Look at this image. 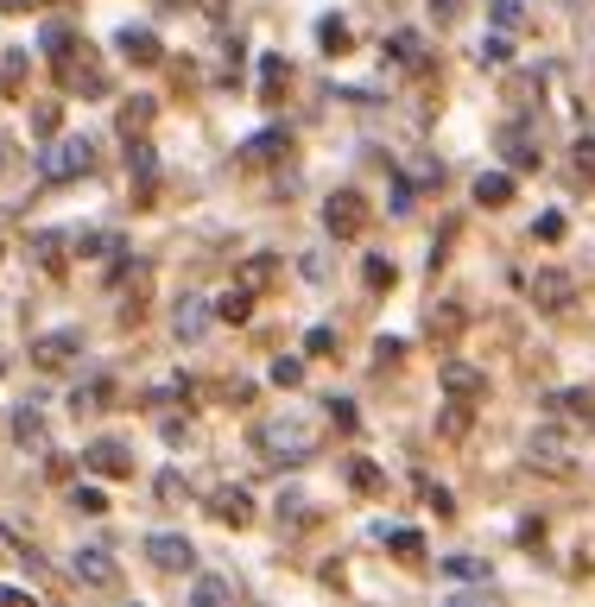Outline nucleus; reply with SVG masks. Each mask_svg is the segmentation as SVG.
Here are the masks:
<instances>
[{"instance_id":"nucleus-1","label":"nucleus","mask_w":595,"mask_h":607,"mask_svg":"<svg viewBox=\"0 0 595 607\" xmlns=\"http://www.w3.org/2000/svg\"><path fill=\"white\" fill-rule=\"evenodd\" d=\"M51 70H58L64 89H89V96H101V89H108V77L96 70V51H89V39H77V32H70V39L51 51Z\"/></svg>"},{"instance_id":"nucleus-2","label":"nucleus","mask_w":595,"mask_h":607,"mask_svg":"<svg viewBox=\"0 0 595 607\" xmlns=\"http://www.w3.org/2000/svg\"><path fill=\"white\" fill-rule=\"evenodd\" d=\"M254 450L266 456V462H304L318 443H311V431H304L298 418H273V424H260L254 431Z\"/></svg>"},{"instance_id":"nucleus-3","label":"nucleus","mask_w":595,"mask_h":607,"mask_svg":"<svg viewBox=\"0 0 595 607\" xmlns=\"http://www.w3.org/2000/svg\"><path fill=\"white\" fill-rule=\"evenodd\" d=\"M89 165H96V146H89L82 134H70V139H58L51 153H39V177L45 184H70V177H82Z\"/></svg>"},{"instance_id":"nucleus-4","label":"nucleus","mask_w":595,"mask_h":607,"mask_svg":"<svg viewBox=\"0 0 595 607\" xmlns=\"http://www.w3.org/2000/svg\"><path fill=\"white\" fill-rule=\"evenodd\" d=\"M368 222H374V209H368V196L361 190H336L330 203H323V228L336 241H361L368 235Z\"/></svg>"},{"instance_id":"nucleus-5","label":"nucleus","mask_w":595,"mask_h":607,"mask_svg":"<svg viewBox=\"0 0 595 607\" xmlns=\"http://www.w3.org/2000/svg\"><path fill=\"white\" fill-rule=\"evenodd\" d=\"M146 557H153V569H165V576H191V569H197V545H191L184 531H153V538H146Z\"/></svg>"},{"instance_id":"nucleus-6","label":"nucleus","mask_w":595,"mask_h":607,"mask_svg":"<svg viewBox=\"0 0 595 607\" xmlns=\"http://www.w3.org/2000/svg\"><path fill=\"white\" fill-rule=\"evenodd\" d=\"M82 354V330H45L39 342H32V368L45 373H64L70 361Z\"/></svg>"},{"instance_id":"nucleus-7","label":"nucleus","mask_w":595,"mask_h":607,"mask_svg":"<svg viewBox=\"0 0 595 607\" xmlns=\"http://www.w3.org/2000/svg\"><path fill=\"white\" fill-rule=\"evenodd\" d=\"M82 469L101 474V481H127V474H134V450H127V443H115V437H101V443H89V450H82Z\"/></svg>"},{"instance_id":"nucleus-8","label":"nucleus","mask_w":595,"mask_h":607,"mask_svg":"<svg viewBox=\"0 0 595 607\" xmlns=\"http://www.w3.org/2000/svg\"><path fill=\"white\" fill-rule=\"evenodd\" d=\"M70 576H77L82 588H120V564L101 545H82L77 557H70Z\"/></svg>"},{"instance_id":"nucleus-9","label":"nucleus","mask_w":595,"mask_h":607,"mask_svg":"<svg viewBox=\"0 0 595 607\" xmlns=\"http://www.w3.org/2000/svg\"><path fill=\"white\" fill-rule=\"evenodd\" d=\"M533 304L538 311H570L576 304V273H557V266L533 273Z\"/></svg>"},{"instance_id":"nucleus-10","label":"nucleus","mask_w":595,"mask_h":607,"mask_svg":"<svg viewBox=\"0 0 595 607\" xmlns=\"http://www.w3.org/2000/svg\"><path fill=\"white\" fill-rule=\"evenodd\" d=\"M120 58L127 63H139V70H153V63L165 58V45H159V32H153V26H120Z\"/></svg>"},{"instance_id":"nucleus-11","label":"nucleus","mask_w":595,"mask_h":607,"mask_svg":"<svg viewBox=\"0 0 595 607\" xmlns=\"http://www.w3.org/2000/svg\"><path fill=\"white\" fill-rule=\"evenodd\" d=\"M437 386L450 392V399H462V405H469V399H481V392H488V373H481V368H469V361H443Z\"/></svg>"},{"instance_id":"nucleus-12","label":"nucleus","mask_w":595,"mask_h":607,"mask_svg":"<svg viewBox=\"0 0 595 607\" xmlns=\"http://www.w3.org/2000/svg\"><path fill=\"white\" fill-rule=\"evenodd\" d=\"M209 519H222V526H247L254 519V500H247V488H216L209 493Z\"/></svg>"},{"instance_id":"nucleus-13","label":"nucleus","mask_w":595,"mask_h":607,"mask_svg":"<svg viewBox=\"0 0 595 607\" xmlns=\"http://www.w3.org/2000/svg\"><path fill=\"white\" fill-rule=\"evenodd\" d=\"M209 316H216V304H203V297H178V311H172L178 342H197V335L209 330Z\"/></svg>"},{"instance_id":"nucleus-14","label":"nucleus","mask_w":595,"mask_h":607,"mask_svg":"<svg viewBox=\"0 0 595 607\" xmlns=\"http://www.w3.org/2000/svg\"><path fill=\"white\" fill-rule=\"evenodd\" d=\"M476 203L481 209H507V203H514V172H481L476 177Z\"/></svg>"},{"instance_id":"nucleus-15","label":"nucleus","mask_w":595,"mask_h":607,"mask_svg":"<svg viewBox=\"0 0 595 607\" xmlns=\"http://www.w3.org/2000/svg\"><path fill=\"white\" fill-rule=\"evenodd\" d=\"M70 247H77V254H89V260H115V254H127V241H120L115 228H82Z\"/></svg>"},{"instance_id":"nucleus-16","label":"nucleus","mask_w":595,"mask_h":607,"mask_svg":"<svg viewBox=\"0 0 595 607\" xmlns=\"http://www.w3.org/2000/svg\"><path fill=\"white\" fill-rule=\"evenodd\" d=\"M108 405H115V380H108V373L70 392V412H77V418H82V412H108Z\"/></svg>"},{"instance_id":"nucleus-17","label":"nucleus","mask_w":595,"mask_h":607,"mask_svg":"<svg viewBox=\"0 0 595 607\" xmlns=\"http://www.w3.org/2000/svg\"><path fill=\"white\" fill-rule=\"evenodd\" d=\"M127 172L139 177V196H153V177H159V158H153V146H146V139H127Z\"/></svg>"},{"instance_id":"nucleus-18","label":"nucleus","mask_w":595,"mask_h":607,"mask_svg":"<svg viewBox=\"0 0 595 607\" xmlns=\"http://www.w3.org/2000/svg\"><path fill=\"white\" fill-rule=\"evenodd\" d=\"M115 127H120V134H127V139H139V134H146V127H153V101H146V96H134V101H120V115H115Z\"/></svg>"},{"instance_id":"nucleus-19","label":"nucleus","mask_w":595,"mask_h":607,"mask_svg":"<svg viewBox=\"0 0 595 607\" xmlns=\"http://www.w3.org/2000/svg\"><path fill=\"white\" fill-rule=\"evenodd\" d=\"M500 146H507V158H514V172H533V165H538V146H533V134H526V127H507V134H500Z\"/></svg>"},{"instance_id":"nucleus-20","label":"nucleus","mask_w":595,"mask_h":607,"mask_svg":"<svg viewBox=\"0 0 595 607\" xmlns=\"http://www.w3.org/2000/svg\"><path fill=\"white\" fill-rule=\"evenodd\" d=\"M13 443H20V450H45V418L32 412V405L13 412Z\"/></svg>"},{"instance_id":"nucleus-21","label":"nucleus","mask_w":595,"mask_h":607,"mask_svg":"<svg viewBox=\"0 0 595 607\" xmlns=\"http://www.w3.org/2000/svg\"><path fill=\"white\" fill-rule=\"evenodd\" d=\"M247 311H254V292H247V285L216 297V323H247Z\"/></svg>"},{"instance_id":"nucleus-22","label":"nucleus","mask_w":595,"mask_h":607,"mask_svg":"<svg viewBox=\"0 0 595 607\" xmlns=\"http://www.w3.org/2000/svg\"><path fill=\"white\" fill-rule=\"evenodd\" d=\"M235 595H241V588H235V582H228V576H203V582H197V588H191V601H197V607H216V601H235Z\"/></svg>"},{"instance_id":"nucleus-23","label":"nucleus","mask_w":595,"mask_h":607,"mask_svg":"<svg viewBox=\"0 0 595 607\" xmlns=\"http://www.w3.org/2000/svg\"><path fill=\"white\" fill-rule=\"evenodd\" d=\"M279 153H285V134H279V127H273V134H254L247 146H241L247 165H266V158H279Z\"/></svg>"},{"instance_id":"nucleus-24","label":"nucleus","mask_w":595,"mask_h":607,"mask_svg":"<svg viewBox=\"0 0 595 607\" xmlns=\"http://www.w3.org/2000/svg\"><path fill=\"white\" fill-rule=\"evenodd\" d=\"M387 51H393V63H406V70H418V63H425V39H418V32H393V39H387Z\"/></svg>"},{"instance_id":"nucleus-25","label":"nucleus","mask_w":595,"mask_h":607,"mask_svg":"<svg viewBox=\"0 0 595 607\" xmlns=\"http://www.w3.org/2000/svg\"><path fill=\"white\" fill-rule=\"evenodd\" d=\"M32 254H39L45 273H64V235H51V228H45V235H32Z\"/></svg>"},{"instance_id":"nucleus-26","label":"nucleus","mask_w":595,"mask_h":607,"mask_svg":"<svg viewBox=\"0 0 595 607\" xmlns=\"http://www.w3.org/2000/svg\"><path fill=\"white\" fill-rule=\"evenodd\" d=\"M552 412H570V418H595V392H552Z\"/></svg>"},{"instance_id":"nucleus-27","label":"nucleus","mask_w":595,"mask_h":607,"mask_svg":"<svg viewBox=\"0 0 595 607\" xmlns=\"http://www.w3.org/2000/svg\"><path fill=\"white\" fill-rule=\"evenodd\" d=\"M476 63H481V70H507V63H514V45H507V39L495 32V39H481Z\"/></svg>"},{"instance_id":"nucleus-28","label":"nucleus","mask_w":595,"mask_h":607,"mask_svg":"<svg viewBox=\"0 0 595 607\" xmlns=\"http://www.w3.org/2000/svg\"><path fill=\"white\" fill-rule=\"evenodd\" d=\"M443 569H450L457 582H488V564H481V557H443Z\"/></svg>"},{"instance_id":"nucleus-29","label":"nucleus","mask_w":595,"mask_h":607,"mask_svg":"<svg viewBox=\"0 0 595 607\" xmlns=\"http://www.w3.org/2000/svg\"><path fill=\"white\" fill-rule=\"evenodd\" d=\"M380 538H387L393 550H406V557H418V550H425V538H418L412 526H380Z\"/></svg>"},{"instance_id":"nucleus-30","label":"nucleus","mask_w":595,"mask_h":607,"mask_svg":"<svg viewBox=\"0 0 595 607\" xmlns=\"http://www.w3.org/2000/svg\"><path fill=\"white\" fill-rule=\"evenodd\" d=\"M0 82H7V96H20V89H26V51H7V63H0Z\"/></svg>"},{"instance_id":"nucleus-31","label":"nucleus","mask_w":595,"mask_h":607,"mask_svg":"<svg viewBox=\"0 0 595 607\" xmlns=\"http://www.w3.org/2000/svg\"><path fill=\"white\" fill-rule=\"evenodd\" d=\"M361 273H368V285H374V292H393V285H399V273H393V260H368V266H361Z\"/></svg>"},{"instance_id":"nucleus-32","label":"nucleus","mask_w":595,"mask_h":607,"mask_svg":"<svg viewBox=\"0 0 595 607\" xmlns=\"http://www.w3.org/2000/svg\"><path fill=\"white\" fill-rule=\"evenodd\" d=\"M318 39H323V51H330V58H342V51H349V26H342V20H323Z\"/></svg>"},{"instance_id":"nucleus-33","label":"nucleus","mask_w":595,"mask_h":607,"mask_svg":"<svg viewBox=\"0 0 595 607\" xmlns=\"http://www.w3.org/2000/svg\"><path fill=\"white\" fill-rule=\"evenodd\" d=\"M70 507L89 512V519H101V512H108V493H101V488H77V493H70Z\"/></svg>"},{"instance_id":"nucleus-34","label":"nucleus","mask_w":595,"mask_h":607,"mask_svg":"<svg viewBox=\"0 0 595 607\" xmlns=\"http://www.w3.org/2000/svg\"><path fill=\"white\" fill-rule=\"evenodd\" d=\"M279 519H292V526H304V519H311V500H304V493H279Z\"/></svg>"},{"instance_id":"nucleus-35","label":"nucleus","mask_w":595,"mask_h":607,"mask_svg":"<svg viewBox=\"0 0 595 607\" xmlns=\"http://www.w3.org/2000/svg\"><path fill=\"white\" fill-rule=\"evenodd\" d=\"M266 278H273V254H254L247 266H241V285H247V292H254V285H266Z\"/></svg>"},{"instance_id":"nucleus-36","label":"nucleus","mask_w":595,"mask_h":607,"mask_svg":"<svg viewBox=\"0 0 595 607\" xmlns=\"http://www.w3.org/2000/svg\"><path fill=\"white\" fill-rule=\"evenodd\" d=\"M64 127V101H39V115H32V134H58Z\"/></svg>"},{"instance_id":"nucleus-37","label":"nucleus","mask_w":595,"mask_h":607,"mask_svg":"<svg viewBox=\"0 0 595 607\" xmlns=\"http://www.w3.org/2000/svg\"><path fill=\"white\" fill-rule=\"evenodd\" d=\"M349 481H355L361 493H380V488H387V481H380V469H374V462H349Z\"/></svg>"},{"instance_id":"nucleus-38","label":"nucleus","mask_w":595,"mask_h":607,"mask_svg":"<svg viewBox=\"0 0 595 607\" xmlns=\"http://www.w3.org/2000/svg\"><path fill=\"white\" fill-rule=\"evenodd\" d=\"M425 507H437V519H450V512H457V500H450V488L425 481Z\"/></svg>"},{"instance_id":"nucleus-39","label":"nucleus","mask_w":595,"mask_h":607,"mask_svg":"<svg viewBox=\"0 0 595 607\" xmlns=\"http://www.w3.org/2000/svg\"><path fill=\"white\" fill-rule=\"evenodd\" d=\"M273 380H279V386H298V380H304V361L279 354V361H273Z\"/></svg>"},{"instance_id":"nucleus-40","label":"nucleus","mask_w":595,"mask_h":607,"mask_svg":"<svg viewBox=\"0 0 595 607\" xmlns=\"http://www.w3.org/2000/svg\"><path fill=\"white\" fill-rule=\"evenodd\" d=\"M336 349V330H330V323H318V330L304 335V354H330Z\"/></svg>"},{"instance_id":"nucleus-41","label":"nucleus","mask_w":595,"mask_h":607,"mask_svg":"<svg viewBox=\"0 0 595 607\" xmlns=\"http://www.w3.org/2000/svg\"><path fill=\"white\" fill-rule=\"evenodd\" d=\"M519 20H526V7H519V0H495V26H507V32H514Z\"/></svg>"},{"instance_id":"nucleus-42","label":"nucleus","mask_w":595,"mask_h":607,"mask_svg":"<svg viewBox=\"0 0 595 607\" xmlns=\"http://www.w3.org/2000/svg\"><path fill=\"white\" fill-rule=\"evenodd\" d=\"M399 354H406V342H399V335H380V342H374V361H380V368H387V361H399Z\"/></svg>"},{"instance_id":"nucleus-43","label":"nucleus","mask_w":595,"mask_h":607,"mask_svg":"<svg viewBox=\"0 0 595 607\" xmlns=\"http://www.w3.org/2000/svg\"><path fill=\"white\" fill-rule=\"evenodd\" d=\"M178 493H184V474L165 469V474H159V500H178Z\"/></svg>"},{"instance_id":"nucleus-44","label":"nucleus","mask_w":595,"mask_h":607,"mask_svg":"<svg viewBox=\"0 0 595 607\" xmlns=\"http://www.w3.org/2000/svg\"><path fill=\"white\" fill-rule=\"evenodd\" d=\"M576 172L595 177V139H576Z\"/></svg>"},{"instance_id":"nucleus-45","label":"nucleus","mask_w":595,"mask_h":607,"mask_svg":"<svg viewBox=\"0 0 595 607\" xmlns=\"http://www.w3.org/2000/svg\"><path fill=\"white\" fill-rule=\"evenodd\" d=\"M533 235H538V241H557V235H564V216H538Z\"/></svg>"},{"instance_id":"nucleus-46","label":"nucleus","mask_w":595,"mask_h":607,"mask_svg":"<svg viewBox=\"0 0 595 607\" xmlns=\"http://www.w3.org/2000/svg\"><path fill=\"white\" fill-rule=\"evenodd\" d=\"M431 13H437V26H450L462 13V0H431Z\"/></svg>"},{"instance_id":"nucleus-47","label":"nucleus","mask_w":595,"mask_h":607,"mask_svg":"<svg viewBox=\"0 0 595 607\" xmlns=\"http://www.w3.org/2000/svg\"><path fill=\"white\" fill-rule=\"evenodd\" d=\"M32 7H45V0H0V13H32Z\"/></svg>"},{"instance_id":"nucleus-48","label":"nucleus","mask_w":595,"mask_h":607,"mask_svg":"<svg viewBox=\"0 0 595 607\" xmlns=\"http://www.w3.org/2000/svg\"><path fill=\"white\" fill-rule=\"evenodd\" d=\"M0 172H7V139H0Z\"/></svg>"},{"instance_id":"nucleus-49","label":"nucleus","mask_w":595,"mask_h":607,"mask_svg":"<svg viewBox=\"0 0 595 607\" xmlns=\"http://www.w3.org/2000/svg\"><path fill=\"white\" fill-rule=\"evenodd\" d=\"M0 254H7V247H0Z\"/></svg>"}]
</instances>
